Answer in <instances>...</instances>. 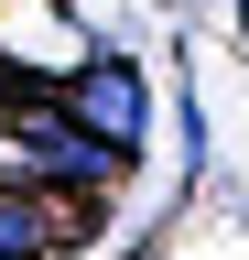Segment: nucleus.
I'll return each instance as SVG.
<instances>
[{
    "instance_id": "nucleus-1",
    "label": "nucleus",
    "mask_w": 249,
    "mask_h": 260,
    "mask_svg": "<svg viewBox=\"0 0 249 260\" xmlns=\"http://www.w3.org/2000/svg\"><path fill=\"white\" fill-rule=\"evenodd\" d=\"M54 109H65L76 130H98L119 162H130V152H141V130H152V98H141V65H130V54H87L76 76L54 87Z\"/></svg>"
},
{
    "instance_id": "nucleus-2",
    "label": "nucleus",
    "mask_w": 249,
    "mask_h": 260,
    "mask_svg": "<svg viewBox=\"0 0 249 260\" xmlns=\"http://www.w3.org/2000/svg\"><path fill=\"white\" fill-rule=\"evenodd\" d=\"M11 152H22V174H33V184H76V195H98V184L119 174V152L98 141V130H76L54 98H33V109L11 119Z\"/></svg>"
},
{
    "instance_id": "nucleus-3",
    "label": "nucleus",
    "mask_w": 249,
    "mask_h": 260,
    "mask_svg": "<svg viewBox=\"0 0 249 260\" xmlns=\"http://www.w3.org/2000/svg\"><path fill=\"white\" fill-rule=\"evenodd\" d=\"M0 54L22 65L33 87H65L87 54H109L98 32H65V0H0Z\"/></svg>"
},
{
    "instance_id": "nucleus-4",
    "label": "nucleus",
    "mask_w": 249,
    "mask_h": 260,
    "mask_svg": "<svg viewBox=\"0 0 249 260\" xmlns=\"http://www.w3.org/2000/svg\"><path fill=\"white\" fill-rule=\"evenodd\" d=\"M54 239H65V217H44L33 195H0V260H44Z\"/></svg>"
}]
</instances>
